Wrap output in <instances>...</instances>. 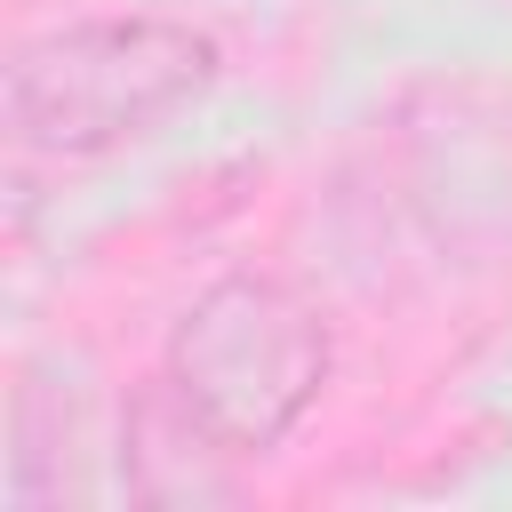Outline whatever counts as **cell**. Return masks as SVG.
I'll use <instances>...</instances> for the list:
<instances>
[{
    "label": "cell",
    "mask_w": 512,
    "mask_h": 512,
    "mask_svg": "<svg viewBox=\"0 0 512 512\" xmlns=\"http://www.w3.org/2000/svg\"><path fill=\"white\" fill-rule=\"evenodd\" d=\"M224 72L216 32L184 16H80L16 48L8 64V144L48 168L104 160L152 128H168L184 104H200Z\"/></svg>",
    "instance_id": "6da1fadb"
},
{
    "label": "cell",
    "mask_w": 512,
    "mask_h": 512,
    "mask_svg": "<svg viewBox=\"0 0 512 512\" xmlns=\"http://www.w3.org/2000/svg\"><path fill=\"white\" fill-rule=\"evenodd\" d=\"M160 384L184 400V416L224 448V456H264L280 448L304 408L328 384V328L320 312L264 272H232L168 336Z\"/></svg>",
    "instance_id": "7a4b0ae2"
}]
</instances>
